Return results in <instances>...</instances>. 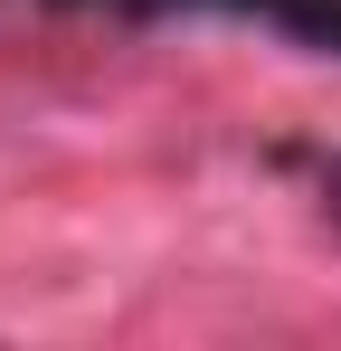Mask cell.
I'll return each mask as SVG.
<instances>
[{"instance_id":"1","label":"cell","mask_w":341,"mask_h":351,"mask_svg":"<svg viewBox=\"0 0 341 351\" xmlns=\"http://www.w3.org/2000/svg\"><path fill=\"white\" fill-rule=\"evenodd\" d=\"M323 219L341 228V152H332V171H323Z\"/></svg>"}]
</instances>
